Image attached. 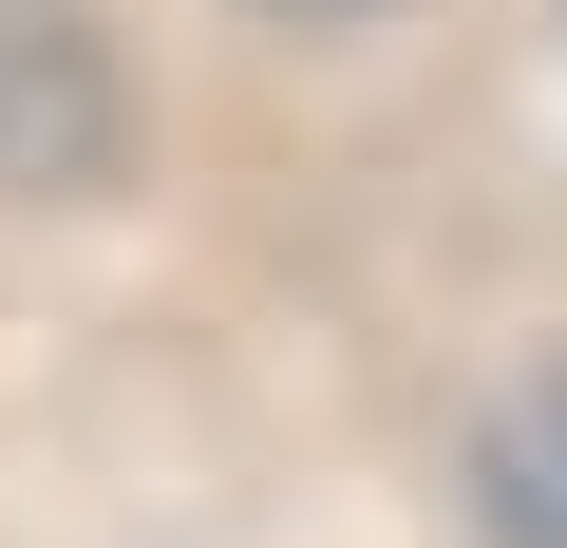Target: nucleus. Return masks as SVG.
Masks as SVG:
<instances>
[{"mask_svg":"<svg viewBox=\"0 0 567 548\" xmlns=\"http://www.w3.org/2000/svg\"><path fill=\"white\" fill-rule=\"evenodd\" d=\"M473 510H492L511 548H567V379L492 397V435H473Z\"/></svg>","mask_w":567,"mask_h":548,"instance_id":"obj_1","label":"nucleus"},{"mask_svg":"<svg viewBox=\"0 0 567 548\" xmlns=\"http://www.w3.org/2000/svg\"><path fill=\"white\" fill-rule=\"evenodd\" d=\"M265 20H379V0H265Z\"/></svg>","mask_w":567,"mask_h":548,"instance_id":"obj_2","label":"nucleus"}]
</instances>
